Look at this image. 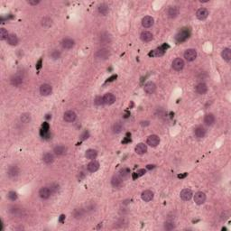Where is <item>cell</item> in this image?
Listing matches in <instances>:
<instances>
[{
  "instance_id": "1",
  "label": "cell",
  "mask_w": 231,
  "mask_h": 231,
  "mask_svg": "<svg viewBox=\"0 0 231 231\" xmlns=\"http://www.w3.org/2000/svg\"><path fill=\"white\" fill-rule=\"evenodd\" d=\"M190 30L188 28H182L175 36V40L178 44H181V43H183L184 41H186L188 38L190 37Z\"/></svg>"
},
{
  "instance_id": "2",
  "label": "cell",
  "mask_w": 231,
  "mask_h": 231,
  "mask_svg": "<svg viewBox=\"0 0 231 231\" xmlns=\"http://www.w3.org/2000/svg\"><path fill=\"white\" fill-rule=\"evenodd\" d=\"M109 56H110V52L107 49H101V50L98 51L97 52H96V54H95L96 59L100 60V61H105V60L108 59Z\"/></svg>"
},
{
  "instance_id": "3",
  "label": "cell",
  "mask_w": 231,
  "mask_h": 231,
  "mask_svg": "<svg viewBox=\"0 0 231 231\" xmlns=\"http://www.w3.org/2000/svg\"><path fill=\"white\" fill-rule=\"evenodd\" d=\"M169 48V45L166 44H163L162 46H160L159 48H157L156 50L153 51L149 53L150 56H156V57H160V56H163L165 52V51Z\"/></svg>"
},
{
  "instance_id": "4",
  "label": "cell",
  "mask_w": 231,
  "mask_h": 231,
  "mask_svg": "<svg viewBox=\"0 0 231 231\" xmlns=\"http://www.w3.org/2000/svg\"><path fill=\"white\" fill-rule=\"evenodd\" d=\"M197 57V52L194 49H188L184 52V58L188 62H193Z\"/></svg>"
},
{
  "instance_id": "5",
  "label": "cell",
  "mask_w": 231,
  "mask_h": 231,
  "mask_svg": "<svg viewBox=\"0 0 231 231\" xmlns=\"http://www.w3.org/2000/svg\"><path fill=\"white\" fill-rule=\"evenodd\" d=\"M146 143L148 145H150L152 147H156L160 143V138L156 136V134H152V136H150L147 138Z\"/></svg>"
},
{
  "instance_id": "6",
  "label": "cell",
  "mask_w": 231,
  "mask_h": 231,
  "mask_svg": "<svg viewBox=\"0 0 231 231\" xmlns=\"http://www.w3.org/2000/svg\"><path fill=\"white\" fill-rule=\"evenodd\" d=\"M205 200H206V195H205L204 192L199 191V192H197V193H195V195H194V201H195L196 204L201 205V204H203L205 202Z\"/></svg>"
},
{
  "instance_id": "7",
  "label": "cell",
  "mask_w": 231,
  "mask_h": 231,
  "mask_svg": "<svg viewBox=\"0 0 231 231\" xmlns=\"http://www.w3.org/2000/svg\"><path fill=\"white\" fill-rule=\"evenodd\" d=\"M184 67V62L181 58H176L172 62V68L177 71H180L183 69Z\"/></svg>"
},
{
  "instance_id": "8",
  "label": "cell",
  "mask_w": 231,
  "mask_h": 231,
  "mask_svg": "<svg viewBox=\"0 0 231 231\" xmlns=\"http://www.w3.org/2000/svg\"><path fill=\"white\" fill-rule=\"evenodd\" d=\"M141 198H142V200L144 201L149 202V201H151L153 199V192L152 190H146L142 192Z\"/></svg>"
},
{
  "instance_id": "9",
  "label": "cell",
  "mask_w": 231,
  "mask_h": 231,
  "mask_svg": "<svg viewBox=\"0 0 231 231\" xmlns=\"http://www.w3.org/2000/svg\"><path fill=\"white\" fill-rule=\"evenodd\" d=\"M76 118H77V115H76V113H75L74 111L69 110V111H67V112L64 113L63 118H64V120H65L66 122H74L75 119H76Z\"/></svg>"
},
{
  "instance_id": "10",
  "label": "cell",
  "mask_w": 231,
  "mask_h": 231,
  "mask_svg": "<svg viewBox=\"0 0 231 231\" xmlns=\"http://www.w3.org/2000/svg\"><path fill=\"white\" fill-rule=\"evenodd\" d=\"M52 194V191L50 190V188L48 187H43L40 190H39V195L42 199L44 200H47L49 199V197Z\"/></svg>"
},
{
  "instance_id": "11",
  "label": "cell",
  "mask_w": 231,
  "mask_h": 231,
  "mask_svg": "<svg viewBox=\"0 0 231 231\" xmlns=\"http://www.w3.org/2000/svg\"><path fill=\"white\" fill-rule=\"evenodd\" d=\"M181 198L182 200H190L192 197V191L190 190V189H183L182 191H181Z\"/></svg>"
},
{
  "instance_id": "12",
  "label": "cell",
  "mask_w": 231,
  "mask_h": 231,
  "mask_svg": "<svg viewBox=\"0 0 231 231\" xmlns=\"http://www.w3.org/2000/svg\"><path fill=\"white\" fill-rule=\"evenodd\" d=\"M10 81H11V84H12L13 86L17 87V86H20V85L23 83L24 80H23V77H22V76L16 74V75H15V76L12 77L11 80H10Z\"/></svg>"
},
{
  "instance_id": "13",
  "label": "cell",
  "mask_w": 231,
  "mask_h": 231,
  "mask_svg": "<svg viewBox=\"0 0 231 231\" xmlns=\"http://www.w3.org/2000/svg\"><path fill=\"white\" fill-rule=\"evenodd\" d=\"M52 88L49 84H43L40 87V93L43 96H48L52 93Z\"/></svg>"
},
{
  "instance_id": "14",
  "label": "cell",
  "mask_w": 231,
  "mask_h": 231,
  "mask_svg": "<svg viewBox=\"0 0 231 231\" xmlns=\"http://www.w3.org/2000/svg\"><path fill=\"white\" fill-rule=\"evenodd\" d=\"M179 15V8L177 7H170L167 10V15L170 18H175Z\"/></svg>"
},
{
  "instance_id": "15",
  "label": "cell",
  "mask_w": 231,
  "mask_h": 231,
  "mask_svg": "<svg viewBox=\"0 0 231 231\" xmlns=\"http://www.w3.org/2000/svg\"><path fill=\"white\" fill-rule=\"evenodd\" d=\"M103 100H104V104H106V105H112L116 101V97L111 93H107L103 97Z\"/></svg>"
},
{
  "instance_id": "16",
  "label": "cell",
  "mask_w": 231,
  "mask_h": 231,
  "mask_svg": "<svg viewBox=\"0 0 231 231\" xmlns=\"http://www.w3.org/2000/svg\"><path fill=\"white\" fill-rule=\"evenodd\" d=\"M122 178L119 175H114L113 178L111 179V184L115 188H119L122 186Z\"/></svg>"
},
{
  "instance_id": "17",
  "label": "cell",
  "mask_w": 231,
  "mask_h": 231,
  "mask_svg": "<svg viewBox=\"0 0 231 231\" xmlns=\"http://www.w3.org/2000/svg\"><path fill=\"white\" fill-rule=\"evenodd\" d=\"M208 11L206 8H200L196 13V16L200 20H205L208 17Z\"/></svg>"
},
{
  "instance_id": "18",
  "label": "cell",
  "mask_w": 231,
  "mask_h": 231,
  "mask_svg": "<svg viewBox=\"0 0 231 231\" xmlns=\"http://www.w3.org/2000/svg\"><path fill=\"white\" fill-rule=\"evenodd\" d=\"M153 25V18L152 16H145L142 19V25L145 28H149Z\"/></svg>"
},
{
  "instance_id": "19",
  "label": "cell",
  "mask_w": 231,
  "mask_h": 231,
  "mask_svg": "<svg viewBox=\"0 0 231 231\" xmlns=\"http://www.w3.org/2000/svg\"><path fill=\"white\" fill-rule=\"evenodd\" d=\"M100 169V163L96 160L91 161L89 164H88V170L90 172H95L97 171Z\"/></svg>"
},
{
  "instance_id": "20",
  "label": "cell",
  "mask_w": 231,
  "mask_h": 231,
  "mask_svg": "<svg viewBox=\"0 0 231 231\" xmlns=\"http://www.w3.org/2000/svg\"><path fill=\"white\" fill-rule=\"evenodd\" d=\"M74 44H75L74 40L70 39V38H65L62 42V46L64 49H71L74 46Z\"/></svg>"
},
{
  "instance_id": "21",
  "label": "cell",
  "mask_w": 231,
  "mask_h": 231,
  "mask_svg": "<svg viewBox=\"0 0 231 231\" xmlns=\"http://www.w3.org/2000/svg\"><path fill=\"white\" fill-rule=\"evenodd\" d=\"M53 152H54V153L56 155L61 156V155H65V153H66L67 147H65L64 145H57V146L54 147Z\"/></svg>"
},
{
  "instance_id": "22",
  "label": "cell",
  "mask_w": 231,
  "mask_h": 231,
  "mask_svg": "<svg viewBox=\"0 0 231 231\" xmlns=\"http://www.w3.org/2000/svg\"><path fill=\"white\" fill-rule=\"evenodd\" d=\"M7 174L10 178H15L19 174V169L16 165H12L9 167Z\"/></svg>"
},
{
  "instance_id": "23",
  "label": "cell",
  "mask_w": 231,
  "mask_h": 231,
  "mask_svg": "<svg viewBox=\"0 0 231 231\" xmlns=\"http://www.w3.org/2000/svg\"><path fill=\"white\" fill-rule=\"evenodd\" d=\"M156 90V85L150 81V82H147L145 85V91L147 93V94H153V92H155Z\"/></svg>"
},
{
  "instance_id": "24",
  "label": "cell",
  "mask_w": 231,
  "mask_h": 231,
  "mask_svg": "<svg viewBox=\"0 0 231 231\" xmlns=\"http://www.w3.org/2000/svg\"><path fill=\"white\" fill-rule=\"evenodd\" d=\"M204 123L205 125L210 126L215 123V117L213 114H207L204 118Z\"/></svg>"
},
{
  "instance_id": "25",
  "label": "cell",
  "mask_w": 231,
  "mask_h": 231,
  "mask_svg": "<svg viewBox=\"0 0 231 231\" xmlns=\"http://www.w3.org/2000/svg\"><path fill=\"white\" fill-rule=\"evenodd\" d=\"M194 134H195L196 137H198V138H202V137H205V134H206V129H205L203 126H198V127L195 128Z\"/></svg>"
},
{
  "instance_id": "26",
  "label": "cell",
  "mask_w": 231,
  "mask_h": 231,
  "mask_svg": "<svg viewBox=\"0 0 231 231\" xmlns=\"http://www.w3.org/2000/svg\"><path fill=\"white\" fill-rule=\"evenodd\" d=\"M141 40L143 41V42H145V43H148V42H150V41H152L153 40V34L150 33V32H148V31H145V32H143L142 33H141Z\"/></svg>"
},
{
  "instance_id": "27",
  "label": "cell",
  "mask_w": 231,
  "mask_h": 231,
  "mask_svg": "<svg viewBox=\"0 0 231 231\" xmlns=\"http://www.w3.org/2000/svg\"><path fill=\"white\" fill-rule=\"evenodd\" d=\"M196 91H197V93H199L200 95H204L208 91V86L205 83H203V82L199 83L196 86Z\"/></svg>"
},
{
  "instance_id": "28",
  "label": "cell",
  "mask_w": 231,
  "mask_h": 231,
  "mask_svg": "<svg viewBox=\"0 0 231 231\" xmlns=\"http://www.w3.org/2000/svg\"><path fill=\"white\" fill-rule=\"evenodd\" d=\"M134 150H136V153H137V155H144V153H145L146 151H147V147L145 144L140 143L136 146V149Z\"/></svg>"
},
{
  "instance_id": "29",
  "label": "cell",
  "mask_w": 231,
  "mask_h": 231,
  "mask_svg": "<svg viewBox=\"0 0 231 231\" xmlns=\"http://www.w3.org/2000/svg\"><path fill=\"white\" fill-rule=\"evenodd\" d=\"M98 155V152L94 150V149H89L86 151V153H85V156L88 158V159H90V160H94L96 157H97Z\"/></svg>"
},
{
  "instance_id": "30",
  "label": "cell",
  "mask_w": 231,
  "mask_h": 231,
  "mask_svg": "<svg viewBox=\"0 0 231 231\" xmlns=\"http://www.w3.org/2000/svg\"><path fill=\"white\" fill-rule=\"evenodd\" d=\"M7 41V43H8L10 45L15 46V45H16V44H18V38H17V36H16L15 34L12 33V34H9V35H8Z\"/></svg>"
},
{
  "instance_id": "31",
  "label": "cell",
  "mask_w": 231,
  "mask_h": 231,
  "mask_svg": "<svg viewBox=\"0 0 231 231\" xmlns=\"http://www.w3.org/2000/svg\"><path fill=\"white\" fill-rule=\"evenodd\" d=\"M221 56L226 62H229L231 60V51H230V49L225 48L221 52Z\"/></svg>"
},
{
  "instance_id": "32",
  "label": "cell",
  "mask_w": 231,
  "mask_h": 231,
  "mask_svg": "<svg viewBox=\"0 0 231 231\" xmlns=\"http://www.w3.org/2000/svg\"><path fill=\"white\" fill-rule=\"evenodd\" d=\"M131 174V171H130V169L128 168H122L120 171H119V176L124 180V179H127Z\"/></svg>"
},
{
  "instance_id": "33",
  "label": "cell",
  "mask_w": 231,
  "mask_h": 231,
  "mask_svg": "<svg viewBox=\"0 0 231 231\" xmlns=\"http://www.w3.org/2000/svg\"><path fill=\"white\" fill-rule=\"evenodd\" d=\"M43 160L45 163L49 164V163H52L54 161V156L51 153H46L43 157Z\"/></svg>"
},
{
  "instance_id": "34",
  "label": "cell",
  "mask_w": 231,
  "mask_h": 231,
  "mask_svg": "<svg viewBox=\"0 0 231 231\" xmlns=\"http://www.w3.org/2000/svg\"><path fill=\"white\" fill-rule=\"evenodd\" d=\"M85 214V210L83 208H76L73 211V216L75 219H81Z\"/></svg>"
},
{
  "instance_id": "35",
  "label": "cell",
  "mask_w": 231,
  "mask_h": 231,
  "mask_svg": "<svg viewBox=\"0 0 231 231\" xmlns=\"http://www.w3.org/2000/svg\"><path fill=\"white\" fill-rule=\"evenodd\" d=\"M98 10H99L100 14L105 15H107V14L108 13L109 8H108V7L106 4H100V5L99 6V7H98Z\"/></svg>"
},
{
  "instance_id": "36",
  "label": "cell",
  "mask_w": 231,
  "mask_h": 231,
  "mask_svg": "<svg viewBox=\"0 0 231 231\" xmlns=\"http://www.w3.org/2000/svg\"><path fill=\"white\" fill-rule=\"evenodd\" d=\"M123 130V126L120 122H117L115 123L114 126H113V132L115 134H119L121 133V131Z\"/></svg>"
},
{
  "instance_id": "37",
  "label": "cell",
  "mask_w": 231,
  "mask_h": 231,
  "mask_svg": "<svg viewBox=\"0 0 231 231\" xmlns=\"http://www.w3.org/2000/svg\"><path fill=\"white\" fill-rule=\"evenodd\" d=\"M110 41H111V37L108 33H105L100 35V42L102 44H108Z\"/></svg>"
},
{
  "instance_id": "38",
  "label": "cell",
  "mask_w": 231,
  "mask_h": 231,
  "mask_svg": "<svg viewBox=\"0 0 231 231\" xmlns=\"http://www.w3.org/2000/svg\"><path fill=\"white\" fill-rule=\"evenodd\" d=\"M21 121L25 124L29 123L31 121V115L28 113H24L21 115Z\"/></svg>"
},
{
  "instance_id": "39",
  "label": "cell",
  "mask_w": 231,
  "mask_h": 231,
  "mask_svg": "<svg viewBox=\"0 0 231 231\" xmlns=\"http://www.w3.org/2000/svg\"><path fill=\"white\" fill-rule=\"evenodd\" d=\"M42 25L44 27H49L52 25V19L49 17H44L42 20Z\"/></svg>"
},
{
  "instance_id": "40",
  "label": "cell",
  "mask_w": 231,
  "mask_h": 231,
  "mask_svg": "<svg viewBox=\"0 0 231 231\" xmlns=\"http://www.w3.org/2000/svg\"><path fill=\"white\" fill-rule=\"evenodd\" d=\"M8 35L9 34H8L7 31L5 28H1V30H0V39H1V40L7 39Z\"/></svg>"
},
{
  "instance_id": "41",
  "label": "cell",
  "mask_w": 231,
  "mask_h": 231,
  "mask_svg": "<svg viewBox=\"0 0 231 231\" xmlns=\"http://www.w3.org/2000/svg\"><path fill=\"white\" fill-rule=\"evenodd\" d=\"M173 228H175V225L173 222H171V221H167L165 222L164 224V229L166 230H172Z\"/></svg>"
},
{
  "instance_id": "42",
  "label": "cell",
  "mask_w": 231,
  "mask_h": 231,
  "mask_svg": "<svg viewBox=\"0 0 231 231\" xmlns=\"http://www.w3.org/2000/svg\"><path fill=\"white\" fill-rule=\"evenodd\" d=\"M7 197L12 201H15V200H17V194H16V192H15V191H9Z\"/></svg>"
},
{
  "instance_id": "43",
  "label": "cell",
  "mask_w": 231,
  "mask_h": 231,
  "mask_svg": "<svg viewBox=\"0 0 231 231\" xmlns=\"http://www.w3.org/2000/svg\"><path fill=\"white\" fill-rule=\"evenodd\" d=\"M51 56H52V59L57 60V59H59V58H60L61 52H60L59 51H57V50H54V51H52V52L51 53Z\"/></svg>"
},
{
  "instance_id": "44",
  "label": "cell",
  "mask_w": 231,
  "mask_h": 231,
  "mask_svg": "<svg viewBox=\"0 0 231 231\" xmlns=\"http://www.w3.org/2000/svg\"><path fill=\"white\" fill-rule=\"evenodd\" d=\"M50 188V190H51V191H52V193H55V192H57L58 190H59V185H57V184H51V186L49 187Z\"/></svg>"
},
{
  "instance_id": "45",
  "label": "cell",
  "mask_w": 231,
  "mask_h": 231,
  "mask_svg": "<svg viewBox=\"0 0 231 231\" xmlns=\"http://www.w3.org/2000/svg\"><path fill=\"white\" fill-rule=\"evenodd\" d=\"M95 104L97 106H100L104 104V100H103V97H97L95 99Z\"/></svg>"
},
{
  "instance_id": "46",
  "label": "cell",
  "mask_w": 231,
  "mask_h": 231,
  "mask_svg": "<svg viewBox=\"0 0 231 231\" xmlns=\"http://www.w3.org/2000/svg\"><path fill=\"white\" fill-rule=\"evenodd\" d=\"M89 131H84V132L81 134V140H86V139L89 138Z\"/></svg>"
},
{
  "instance_id": "47",
  "label": "cell",
  "mask_w": 231,
  "mask_h": 231,
  "mask_svg": "<svg viewBox=\"0 0 231 231\" xmlns=\"http://www.w3.org/2000/svg\"><path fill=\"white\" fill-rule=\"evenodd\" d=\"M145 172H146V170H145V169H140V170H138L136 173L137 174V177H140V176L145 175Z\"/></svg>"
},
{
  "instance_id": "48",
  "label": "cell",
  "mask_w": 231,
  "mask_h": 231,
  "mask_svg": "<svg viewBox=\"0 0 231 231\" xmlns=\"http://www.w3.org/2000/svg\"><path fill=\"white\" fill-rule=\"evenodd\" d=\"M40 3L39 0H34V1H28V4L29 5H32V6H36Z\"/></svg>"
},
{
  "instance_id": "49",
  "label": "cell",
  "mask_w": 231,
  "mask_h": 231,
  "mask_svg": "<svg viewBox=\"0 0 231 231\" xmlns=\"http://www.w3.org/2000/svg\"><path fill=\"white\" fill-rule=\"evenodd\" d=\"M42 128H43L44 130L49 131V124L46 123V122H44V123L43 124V126H42Z\"/></svg>"
},
{
  "instance_id": "50",
  "label": "cell",
  "mask_w": 231,
  "mask_h": 231,
  "mask_svg": "<svg viewBox=\"0 0 231 231\" xmlns=\"http://www.w3.org/2000/svg\"><path fill=\"white\" fill-rule=\"evenodd\" d=\"M117 75H113V76H111L109 79H108V81H107V82H111V81H114L116 79H117Z\"/></svg>"
},
{
  "instance_id": "51",
  "label": "cell",
  "mask_w": 231,
  "mask_h": 231,
  "mask_svg": "<svg viewBox=\"0 0 231 231\" xmlns=\"http://www.w3.org/2000/svg\"><path fill=\"white\" fill-rule=\"evenodd\" d=\"M42 59H40L39 60V62H37V64H36V68L38 69V70H39V69H41V67H42Z\"/></svg>"
},
{
  "instance_id": "52",
  "label": "cell",
  "mask_w": 231,
  "mask_h": 231,
  "mask_svg": "<svg viewBox=\"0 0 231 231\" xmlns=\"http://www.w3.org/2000/svg\"><path fill=\"white\" fill-rule=\"evenodd\" d=\"M187 175H188V173H186V172H185V173H183V174H179V175H178V178H181V179H182V178H185Z\"/></svg>"
},
{
  "instance_id": "53",
  "label": "cell",
  "mask_w": 231,
  "mask_h": 231,
  "mask_svg": "<svg viewBox=\"0 0 231 231\" xmlns=\"http://www.w3.org/2000/svg\"><path fill=\"white\" fill-rule=\"evenodd\" d=\"M64 219H65V215H61L59 221H60L61 223H63V220H64Z\"/></svg>"
},
{
  "instance_id": "54",
  "label": "cell",
  "mask_w": 231,
  "mask_h": 231,
  "mask_svg": "<svg viewBox=\"0 0 231 231\" xmlns=\"http://www.w3.org/2000/svg\"><path fill=\"white\" fill-rule=\"evenodd\" d=\"M146 168H147L148 170H151V169H153V168H155V165H153V164H148V165L146 166Z\"/></svg>"
}]
</instances>
